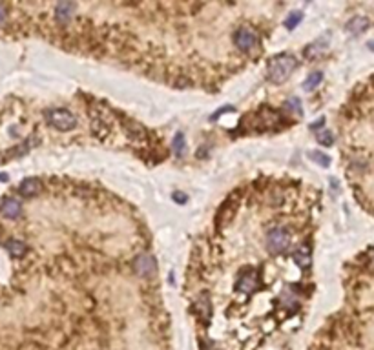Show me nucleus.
Returning a JSON list of instances; mask_svg holds the SVG:
<instances>
[{
  "instance_id": "7",
  "label": "nucleus",
  "mask_w": 374,
  "mask_h": 350,
  "mask_svg": "<svg viewBox=\"0 0 374 350\" xmlns=\"http://www.w3.org/2000/svg\"><path fill=\"white\" fill-rule=\"evenodd\" d=\"M318 143H320L321 146H332V143H334L332 132H329V130H321V132L318 133Z\"/></svg>"
},
{
  "instance_id": "12",
  "label": "nucleus",
  "mask_w": 374,
  "mask_h": 350,
  "mask_svg": "<svg viewBox=\"0 0 374 350\" xmlns=\"http://www.w3.org/2000/svg\"><path fill=\"white\" fill-rule=\"evenodd\" d=\"M373 265H374V252H373Z\"/></svg>"
},
{
  "instance_id": "8",
  "label": "nucleus",
  "mask_w": 374,
  "mask_h": 350,
  "mask_svg": "<svg viewBox=\"0 0 374 350\" xmlns=\"http://www.w3.org/2000/svg\"><path fill=\"white\" fill-rule=\"evenodd\" d=\"M320 82H321V73L320 71H316V73H312L309 79L305 80V88H307V90H314Z\"/></svg>"
},
{
  "instance_id": "11",
  "label": "nucleus",
  "mask_w": 374,
  "mask_h": 350,
  "mask_svg": "<svg viewBox=\"0 0 374 350\" xmlns=\"http://www.w3.org/2000/svg\"><path fill=\"white\" fill-rule=\"evenodd\" d=\"M369 48H371V49H374V42H371V44H369Z\"/></svg>"
},
{
  "instance_id": "1",
  "label": "nucleus",
  "mask_w": 374,
  "mask_h": 350,
  "mask_svg": "<svg viewBox=\"0 0 374 350\" xmlns=\"http://www.w3.org/2000/svg\"><path fill=\"white\" fill-rule=\"evenodd\" d=\"M232 40H234V46L239 49L241 53H248L259 44L261 38H259V33L252 26H241L234 31Z\"/></svg>"
},
{
  "instance_id": "10",
  "label": "nucleus",
  "mask_w": 374,
  "mask_h": 350,
  "mask_svg": "<svg viewBox=\"0 0 374 350\" xmlns=\"http://www.w3.org/2000/svg\"><path fill=\"white\" fill-rule=\"evenodd\" d=\"M5 18H7V13H5V5L0 4V26L5 22Z\"/></svg>"
},
{
  "instance_id": "5",
  "label": "nucleus",
  "mask_w": 374,
  "mask_h": 350,
  "mask_svg": "<svg viewBox=\"0 0 374 350\" xmlns=\"http://www.w3.org/2000/svg\"><path fill=\"white\" fill-rule=\"evenodd\" d=\"M40 186H42L40 184V179H26L20 184V191L24 193V195L31 197L40 191Z\"/></svg>"
},
{
  "instance_id": "6",
  "label": "nucleus",
  "mask_w": 374,
  "mask_h": 350,
  "mask_svg": "<svg viewBox=\"0 0 374 350\" xmlns=\"http://www.w3.org/2000/svg\"><path fill=\"white\" fill-rule=\"evenodd\" d=\"M369 27V18L367 16H354L353 20L347 24V29L351 33H362Z\"/></svg>"
},
{
  "instance_id": "9",
  "label": "nucleus",
  "mask_w": 374,
  "mask_h": 350,
  "mask_svg": "<svg viewBox=\"0 0 374 350\" xmlns=\"http://www.w3.org/2000/svg\"><path fill=\"white\" fill-rule=\"evenodd\" d=\"M299 20H301V13H292V16L287 20V27H289V29H292V27H294Z\"/></svg>"
},
{
  "instance_id": "3",
  "label": "nucleus",
  "mask_w": 374,
  "mask_h": 350,
  "mask_svg": "<svg viewBox=\"0 0 374 350\" xmlns=\"http://www.w3.org/2000/svg\"><path fill=\"white\" fill-rule=\"evenodd\" d=\"M49 122H51V126H53L55 130H59V132H70V130L75 128V124H77V119H75L68 110L59 108V110H53V112H51Z\"/></svg>"
},
{
  "instance_id": "2",
  "label": "nucleus",
  "mask_w": 374,
  "mask_h": 350,
  "mask_svg": "<svg viewBox=\"0 0 374 350\" xmlns=\"http://www.w3.org/2000/svg\"><path fill=\"white\" fill-rule=\"evenodd\" d=\"M294 68H296V60L292 57H279L270 64L268 77H270L272 82L281 84L283 80H287V77H289L290 71H292Z\"/></svg>"
},
{
  "instance_id": "4",
  "label": "nucleus",
  "mask_w": 374,
  "mask_h": 350,
  "mask_svg": "<svg viewBox=\"0 0 374 350\" xmlns=\"http://www.w3.org/2000/svg\"><path fill=\"white\" fill-rule=\"evenodd\" d=\"M20 212H22L20 202L15 201V199H5L4 204H2V213L7 219H16L20 215Z\"/></svg>"
}]
</instances>
